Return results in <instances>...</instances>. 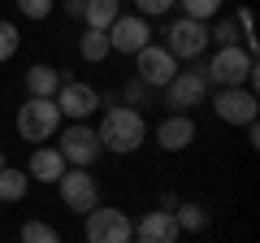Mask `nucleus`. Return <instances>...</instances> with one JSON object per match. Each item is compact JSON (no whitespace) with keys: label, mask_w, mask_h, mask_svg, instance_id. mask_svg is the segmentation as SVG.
Instances as JSON below:
<instances>
[{"label":"nucleus","mask_w":260,"mask_h":243,"mask_svg":"<svg viewBox=\"0 0 260 243\" xmlns=\"http://www.w3.org/2000/svg\"><path fill=\"white\" fill-rule=\"evenodd\" d=\"M95 139H100V148L126 157V152H139L143 148V139H148V122H143L139 109H130V104H113V109H104Z\"/></svg>","instance_id":"f257e3e1"},{"label":"nucleus","mask_w":260,"mask_h":243,"mask_svg":"<svg viewBox=\"0 0 260 243\" xmlns=\"http://www.w3.org/2000/svg\"><path fill=\"white\" fill-rule=\"evenodd\" d=\"M208 83H217V87H243V83H256V56L247 52V48H217V56L208 61Z\"/></svg>","instance_id":"f03ea898"},{"label":"nucleus","mask_w":260,"mask_h":243,"mask_svg":"<svg viewBox=\"0 0 260 243\" xmlns=\"http://www.w3.org/2000/svg\"><path fill=\"white\" fill-rule=\"evenodd\" d=\"M56 126H61V109H56V100H35V96H30V100L18 109V135L30 139V143L52 139Z\"/></svg>","instance_id":"7ed1b4c3"},{"label":"nucleus","mask_w":260,"mask_h":243,"mask_svg":"<svg viewBox=\"0 0 260 243\" xmlns=\"http://www.w3.org/2000/svg\"><path fill=\"white\" fill-rule=\"evenodd\" d=\"M208 48V22H195V18H178L174 26L165 31V52L174 61H195L204 56Z\"/></svg>","instance_id":"20e7f679"},{"label":"nucleus","mask_w":260,"mask_h":243,"mask_svg":"<svg viewBox=\"0 0 260 243\" xmlns=\"http://www.w3.org/2000/svg\"><path fill=\"white\" fill-rule=\"evenodd\" d=\"M135 239V226L121 208H100L95 204L87 213V243H130Z\"/></svg>","instance_id":"39448f33"},{"label":"nucleus","mask_w":260,"mask_h":243,"mask_svg":"<svg viewBox=\"0 0 260 243\" xmlns=\"http://www.w3.org/2000/svg\"><path fill=\"white\" fill-rule=\"evenodd\" d=\"M61 200L65 208H74V213H91L95 204H100V187H95V174H87V169H65L61 178Z\"/></svg>","instance_id":"423d86ee"},{"label":"nucleus","mask_w":260,"mask_h":243,"mask_svg":"<svg viewBox=\"0 0 260 243\" xmlns=\"http://www.w3.org/2000/svg\"><path fill=\"white\" fill-rule=\"evenodd\" d=\"M204 92H208L204 70H178V74L169 78V87H165V104L174 113H186V109H195V104L204 100Z\"/></svg>","instance_id":"0eeeda50"},{"label":"nucleus","mask_w":260,"mask_h":243,"mask_svg":"<svg viewBox=\"0 0 260 243\" xmlns=\"http://www.w3.org/2000/svg\"><path fill=\"white\" fill-rule=\"evenodd\" d=\"M65 157V165H74V169H87L95 157H100V139H95L91 126H83V122H74L70 131H61V148H56Z\"/></svg>","instance_id":"6e6552de"},{"label":"nucleus","mask_w":260,"mask_h":243,"mask_svg":"<svg viewBox=\"0 0 260 243\" xmlns=\"http://www.w3.org/2000/svg\"><path fill=\"white\" fill-rule=\"evenodd\" d=\"M135 70H139V83L143 87H169V78L178 74V61L165 52V48L148 44L135 52Z\"/></svg>","instance_id":"1a4fd4ad"},{"label":"nucleus","mask_w":260,"mask_h":243,"mask_svg":"<svg viewBox=\"0 0 260 243\" xmlns=\"http://www.w3.org/2000/svg\"><path fill=\"white\" fill-rule=\"evenodd\" d=\"M217 117L230 122V126H247V122H256V92L251 87H221L213 100Z\"/></svg>","instance_id":"9d476101"},{"label":"nucleus","mask_w":260,"mask_h":243,"mask_svg":"<svg viewBox=\"0 0 260 243\" xmlns=\"http://www.w3.org/2000/svg\"><path fill=\"white\" fill-rule=\"evenodd\" d=\"M104 35H109V52H126V56L152 44V39H148V35H152L148 22H143V18H126V13H121V18L113 22Z\"/></svg>","instance_id":"9b49d317"},{"label":"nucleus","mask_w":260,"mask_h":243,"mask_svg":"<svg viewBox=\"0 0 260 243\" xmlns=\"http://www.w3.org/2000/svg\"><path fill=\"white\" fill-rule=\"evenodd\" d=\"M95 104H100V96H95V87H87V83H65L61 92H56V109H61V117L83 122V117L95 113Z\"/></svg>","instance_id":"f8f14e48"},{"label":"nucleus","mask_w":260,"mask_h":243,"mask_svg":"<svg viewBox=\"0 0 260 243\" xmlns=\"http://www.w3.org/2000/svg\"><path fill=\"white\" fill-rule=\"evenodd\" d=\"M178 222L174 213H165V208H152V213L139 217V226H135V243H178Z\"/></svg>","instance_id":"ddd939ff"},{"label":"nucleus","mask_w":260,"mask_h":243,"mask_svg":"<svg viewBox=\"0 0 260 243\" xmlns=\"http://www.w3.org/2000/svg\"><path fill=\"white\" fill-rule=\"evenodd\" d=\"M191 139H195V122L186 117V113H174V117H165V122L156 126V143H160L165 152H182Z\"/></svg>","instance_id":"4468645a"},{"label":"nucleus","mask_w":260,"mask_h":243,"mask_svg":"<svg viewBox=\"0 0 260 243\" xmlns=\"http://www.w3.org/2000/svg\"><path fill=\"white\" fill-rule=\"evenodd\" d=\"M65 83H70V74L56 70V66H30L26 70V92L35 96V100H52Z\"/></svg>","instance_id":"2eb2a0df"},{"label":"nucleus","mask_w":260,"mask_h":243,"mask_svg":"<svg viewBox=\"0 0 260 243\" xmlns=\"http://www.w3.org/2000/svg\"><path fill=\"white\" fill-rule=\"evenodd\" d=\"M65 157L56 148H35V157H30V165H26V174L35 178V183H56V178L65 174Z\"/></svg>","instance_id":"dca6fc26"},{"label":"nucleus","mask_w":260,"mask_h":243,"mask_svg":"<svg viewBox=\"0 0 260 243\" xmlns=\"http://www.w3.org/2000/svg\"><path fill=\"white\" fill-rule=\"evenodd\" d=\"M83 18L91 31H109L113 22L121 18V0H87L83 5Z\"/></svg>","instance_id":"f3484780"},{"label":"nucleus","mask_w":260,"mask_h":243,"mask_svg":"<svg viewBox=\"0 0 260 243\" xmlns=\"http://www.w3.org/2000/svg\"><path fill=\"white\" fill-rule=\"evenodd\" d=\"M26 169H9V165H5V169H0V200H5V204H13V200H22V196H26Z\"/></svg>","instance_id":"a211bd4d"},{"label":"nucleus","mask_w":260,"mask_h":243,"mask_svg":"<svg viewBox=\"0 0 260 243\" xmlns=\"http://www.w3.org/2000/svg\"><path fill=\"white\" fill-rule=\"evenodd\" d=\"M174 222H178V230H204L208 226V213L200 204H178L174 208Z\"/></svg>","instance_id":"6ab92c4d"},{"label":"nucleus","mask_w":260,"mask_h":243,"mask_svg":"<svg viewBox=\"0 0 260 243\" xmlns=\"http://www.w3.org/2000/svg\"><path fill=\"white\" fill-rule=\"evenodd\" d=\"M78 52H83V61H104V56H109V35H104V31H87L83 44H78Z\"/></svg>","instance_id":"aec40b11"},{"label":"nucleus","mask_w":260,"mask_h":243,"mask_svg":"<svg viewBox=\"0 0 260 243\" xmlns=\"http://www.w3.org/2000/svg\"><path fill=\"white\" fill-rule=\"evenodd\" d=\"M174 5H182V13H186V18H195V22L217 18V9H221V0H174Z\"/></svg>","instance_id":"412c9836"},{"label":"nucleus","mask_w":260,"mask_h":243,"mask_svg":"<svg viewBox=\"0 0 260 243\" xmlns=\"http://www.w3.org/2000/svg\"><path fill=\"white\" fill-rule=\"evenodd\" d=\"M22 243H61V234H56L48 222H26L22 226Z\"/></svg>","instance_id":"4be33fe9"},{"label":"nucleus","mask_w":260,"mask_h":243,"mask_svg":"<svg viewBox=\"0 0 260 243\" xmlns=\"http://www.w3.org/2000/svg\"><path fill=\"white\" fill-rule=\"evenodd\" d=\"M18 44H22L18 26H13V22H0V66H5V61L18 52Z\"/></svg>","instance_id":"5701e85b"},{"label":"nucleus","mask_w":260,"mask_h":243,"mask_svg":"<svg viewBox=\"0 0 260 243\" xmlns=\"http://www.w3.org/2000/svg\"><path fill=\"white\" fill-rule=\"evenodd\" d=\"M18 9L26 13L30 22H44L48 13H52V0H18Z\"/></svg>","instance_id":"b1692460"},{"label":"nucleus","mask_w":260,"mask_h":243,"mask_svg":"<svg viewBox=\"0 0 260 243\" xmlns=\"http://www.w3.org/2000/svg\"><path fill=\"white\" fill-rule=\"evenodd\" d=\"M139 5V13H165V9H174V0H135Z\"/></svg>","instance_id":"393cba45"},{"label":"nucleus","mask_w":260,"mask_h":243,"mask_svg":"<svg viewBox=\"0 0 260 243\" xmlns=\"http://www.w3.org/2000/svg\"><path fill=\"white\" fill-rule=\"evenodd\" d=\"M83 5L87 0H65V13H70V18H83Z\"/></svg>","instance_id":"a878e982"},{"label":"nucleus","mask_w":260,"mask_h":243,"mask_svg":"<svg viewBox=\"0 0 260 243\" xmlns=\"http://www.w3.org/2000/svg\"><path fill=\"white\" fill-rule=\"evenodd\" d=\"M0 169H5V148H0Z\"/></svg>","instance_id":"bb28decb"}]
</instances>
